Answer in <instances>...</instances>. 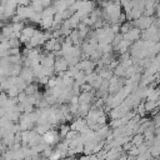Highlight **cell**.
<instances>
[{"label": "cell", "mask_w": 160, "mask_h": 160, "mask_svg": "<svg viewBox=\"0 0 160 160\" xmlns=\"http://www.w3.org/2000/svg\"><path fill=\"white\" fill-rule=\"evenodd\" d=\"M69 131H70V126L68 124H60L59 130H58V134H59L60 139H65V136L68 135Z\"/></svg>", "instance_id": "7c38bea8"}, {"label": "cell", "mask_w": 160, "mask_h": 160, "mask_svg": "<svg viewBox=\"0 0 160 160\" xmlns=\"http://www.w3.org/2000/svg\"><path fill=\"white\" fill-rule=\"evenodd\" d=\"M140 34H141V31H140L139 29L132 28L129 32H126V34H124V35H122V40L129 41L130 44H132V42H135V41L140 40Z\"/></svg>", "instance_id": "5b68a950"}, {"label": "cell", "mask_w": 160, "mask_h": 160, "mask_svg": "<svg viewBox=\"0 0 160 160\" xmlns=\"http://www.w3.org/2000/svg\"><path fill=\"white\" fill-rule=\"evenodd\" d=\"M130 142L132 144V146H140L142 142H144V136H142V134H135L132 138H131V140H130Z\"/></svg>", "instance_id": "4fadbf2b"}, {"label": "cell", "mask_w": 160, "mask_h": 160, "mask_svg": "<svg viewBox=\"0 0 160 160\" xmlns=\"http://www.w3.org/2000/svg\"><path fill=\"white\" fill-rule=\"evenodd\" d=\"M122 40V35L121 34H115L114 35V39H112V41H111V46H112V49L115 48V46H118L119 45V42Z\"/></svg>", "instance_id": "ac0fdd59"}, {"label": "cell", "mask_w": 160, "mask_h": 160, "mask_svg": "<svg viewBox=\"0 0 160 160\" xmlns=\"http://www.w3.org/2000/svg\"><path fill=\"white\" fill-rule=\"evenodd\" d=\"M155 19H156L155 16H144V15H141L139 19L131 21V24H132V28H136L140 31L141 30L144 31V30H146L148 28H150L152 25V22H154Z\"/></svg>", "instance_id": "6da1fadb"}, {"label": "cell", "mask_w": 160, "mask_h": 160, "mask_svg": "<svg viewBox=\"0 0 160 160\" xmlns=\"http://www.w3.org/2000/svg\"><path fill=\"white\" fill-rule=\"evenodd\" d=\"M29 20L30 21H32V22H40L41 21V14H39V12H32V15L29 18Z\"/></svg>", "instance_id": "d6986e66"}, {"label": "cell", "mask_w": 160, "mask_h": 160, "mask_svg": "<svg viewBox=\"0 0 160 160\" xmlns=\"http://www.w3.org/2000/svg\"><path fill=\"white\" fill-rule=\"evenodd\" d=\"M68 69H69V66H68V62L64 60V58H61V56L55 58V62H54V72H56V74H64Z\"/></svg>", "instance_id": "3957f363"}, {"label": "cell", "mask_w": 160, "mask_h": 160, "mask_svg": "<svg viewBox=\"0 0 160 160\" xmlns=\"http://www.w3.org/2000/svg\"><path fill=\"white\" fill-rule=\"evenodd\" d=\"M8 100H9V98H8L6 92L5 91H0V108H4L6 105V102H8Z\"/></svg>", "instance_id": "e0dca14e"}, {"label": "cell", "mask_w": 160, "mask_h": 160, "mask_svg": "<svg viewBox=\"0 0 160 160\" xmlns=\"http://www.w3.org/2000/svg\"><path fill=\"white\" fill-rule=\"evenodd\" d=\"M69 126H70V130H72V131H75V132H78V134H80L85 128H88V126H86V122H85V119H82V118L75 119V120L71 122V125H69Z\"/></svg>", "instance_id": "52a82bcc"}, {"label": "cell", "mask_w": 160, "mask_h": 160, "mask_svg": "<svg viewBox=\"0 0 160 160\" xmlns=\"http://www.w3.org/2000/svg\"><path fill=\"white\" fill-rule=\"evenodd\" d=\"M158 105H159V101H152V100H146V101H144L145 112H151L152 110L158 109Z\"/></svg>", "instance_id": "30bf717a"}, {"label": "cell", "mask_w": 160, "mask_h": 160, "mask_svg": "<svg viewBox=\"0 0 160 160\" xmlns=\"http://www.w3.org/2000/svg\"><path fill=\"white\" fill-rule=\"evenodd\" d=\"M24 26H25L24 21L16 22V24H11V28H12V31H14V32H21V30L24 29Z\"/></svg>", "instance_id": "2e32d148"}, {"label": "cell", "mask_w": 160, "mask_h": 160, "mask_svg": "<svg viewBox=\"0 0 160 160\" xmlns=\"http://www.w3.org/2000/svg\"><path fill=\"white\" fill-rule=\"evenodd\" d=\"M19 78H20L21 80H24L26 84H31L32 80L35 79V78H34V74H32V69H31V68H24V66H21Z\"/></svg>", "instance_id": "8992f818"}, {"label": "cell", "mask_w": 160, "mask_h": 160, "mask_svg": "<svg viewBox=\"0 0 160 160\" xmlns=\"http://www.w3.org/2000/svg\"><path fill=\"white\" fill-rule=\"evenodd\" d=\"M32 12H34V10L31 9V6H30V4H29L28 6H18L15 14L24 21L25 19H29V18L32 15Z\"/></svg>", "instance_id": "277c9868"}, {"label": "cell", "mask_w": 160, "mask_h": 160, "mask_svg": "<svg viewBox=\"0 0 160 160\" xmlns=\"http://www.w3.org/2000/svg\"><path fill=\"white\" fill-rule=\"evenodd\" d=\"M25 98H26V95H25V92L22 91V92H19V95H18V101H19V104H22L24 102V100H25Z\"/></svg>", "instance_id": "ffe728a7"}, {"label": "cell", "mask_w": 160, "mask_h": 160, "mask_svg": "<svg viewBox=\"0 0 160 160\" xmlns=\"http://www.w3.org/2000/svg\"><path fill=\"white\" fill-rule=\"evenodd\" d=\"M56 14V10L54 9L52 4L49 6V8H45L42 11H41V19H45V18H54V15Z\"/></svg>", "instance_id": "8fae6325"}, {"label": "cell", "mask_w": 160, "mask_h": 160, "mask_svg": "<svg viewBox=\"0 0 160 160\" xmlns=\"http://www.w3.org/2000/svg\"><path fill=\"white\" fill-rule=\"evenodd\" d=\"M41 138H42V142L48 146H51V148L60 141V136L58 134V130H54V129H50L49 131H46Z\"/></svg>", "instance_id": "7a4b0ae2"}, {"label": "cell", "mask_w": 160, "mask_h": 160, "mask_svg": "<svg viewBox=\"0 0 160 160\" xmlns=\"http://www.w3.org/2000/svg\"><path fill=\"white\" fill-rule=\"evenodd\" d=\"M20 49H10L9 50V56H14V55H20Z\"/></svg>", "instance_id": "44dd1931"}, {"label": "cell", "mask_w": 160, "mask_h": 160, "mask_svg": "<svg viewBox=\"0 0 160 160\" xmlns=\"http://www.w3.org/2000/svg\"><path fill=\"white\" fill-rule=\"evenodd\" d=\"M131 29H132V24H131V21H125V22L120 24V29H119V30H120V32H119V34L124 35V34L129 32Z\"/></svg>", "instance_id": "5bb4252c"}, {"label": "cell", "mask_w": 160, "mask_h": 160, "mask_svg": "<svg viewBox=\"0 0 160 160\" xmlns=\"http://www.w3.org/2000/svg\"><path fill=\"white\" fill-rule=\"evenodd\" d=\"M38 91H40V90H39V85L35 84V82L28 84L26 88H25V90H24V92H25L26 96H32V95H35Z\"/></svg>", "instance_id": "ba28073f"}, {"label": "cell", "mask_w": 160, "mask_h": 160, "mask_svg": "<svg viewBox=\"0 0 160 160\" xmlns=\"http://www.w3.org/2000/svg\"><path fill=\"white\" fill-rule=\"evenodd\" d=\"M8 44H9V48L10 49H19L20 48V41L19 39H9L8 40Z\"/></svg>", "instance_id": "9a60e30c"}, {"label": "cell", "mask_w": 160, "mask_h": 160, "mask_svg": "<svg viewBox=\"0 0 160 160\" xmlns=\"http://www.w3.org/2000/svg\"><path fill=\"white\" fill-rule=\"evenodd\" d=\"M130 42L129 41H125V40H121L120 42H119V45L118 46H115L114 49L115 50H118V52L121 55V54H124V52H128L129 51V48H130Z\"/></svg>", "instance_id": "9c48e42d"}]
</instances>
